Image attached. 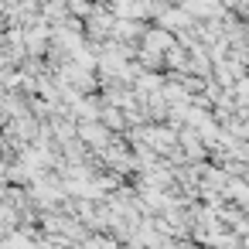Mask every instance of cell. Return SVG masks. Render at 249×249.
Listing matches in <instances>:
<instances>
[{"label":"cell","instance_id":"obj_1","mask_svg":"<svg viewBox=\"0 0 249 249\" xmlns=\"http://www.w3.org/2000/svg\"><path fill=\"white\" fill-rule=\"evenodd\" d=\"M181 7H184L191 18H201V21H215V18L225 14V4H222V0H184Z\"/></svg>","mask_w":249,"mask_h":249},{"label":"cell","instance_id":"obj_2","mask_svg":"<svg viewBox=\"0 0 249 249\" xmlns=\"http://www.w3.org/2000/svg\"><path fill=\"white\" fill-rule=\"evenodd\" d=\"M157 21H160V28H167V31H174V35H181L184 28H191V14H188L184 7H167Z\"/></svg>","mask_w":249,"mask_h":249}]
</instances>
